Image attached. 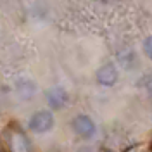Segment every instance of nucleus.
Wrapping results in <instances>:
<instances>
[{
  "mask_svg": "<svg viewBox=\"0 0 152 152\" xmlns=\"http://www.w3.org/2000/svg\"><path fill=\"white\" fill-rule=\"evenodd\" d=\"M143 54H145L147 59L152 61V35H149V37L143 40Z\"/></svg>",
  "mask_w": 152,
  "mask_h": 152,
  "instance_id": "0eeeda50",
  "label": "nucleus"
},
{
  "mask_svg": "<svg viewBox=\"0 0 152 152\" xmlns=\"http://www.w3.org/2000/svg\"><path fill=\"white\" fill-rule=\"evenodd\" d=\"M99 152H113V151H109V149H100Z\"/></svg>",
  "mask_w": 152,
  "mask_h": 152,
  "instance_id": "1a4fd4ad",
  "label": "nucleus"
},
{
  "mask_svg": "<svg viewBox=\"0 0 152 152\" xmlns=\"http://www.w3.org/2000/svg\"><path fill=\"white\" fill-rule=\"evenodd\" d=\"M0 149H2V142H0Z\"/></svg>",
  "mask_w": 152,
  "mask_h": 152,
  "instance_id": "9d476101",
  "label": "nucleus"
},
{
  "mask_svg": "<svg viewBox=\"0 0 152 152\" xmlns=\"http://www.w3.org/2000/svg\"><path fill=\"white\" fill-rule=\"evenodd\" d=\"M147 90H149V94H151V97H152V78L149 80V83H147Z\"/></svg>",
  "mask_w": 152,
  "mask_h": 152,
  "instance_id": "6e6552de",
  "label": "nucleus"
},
{
  "mask_svg": "<svg viewBox=\"0 0 152 152\" xmlns=\"http://www.w3.org/2000/svg\"><path fill=\"white\" fill-rule=\"evenodd\" d=\"M9 152H31V142L24 130L18 124H10L5 132Z\"/></svg>",
  "mask_w": 152,
  "mask_h": 152,
  "instance_id": "f257e3e1",
  "label": "nucleus"
},
{
  "mask_svg": "<svg viewBox=\"0 0 152 152\" xmlns=\"http://www.w3.org/2000/svg\"><path fill=\"white\" fill-rule=\"evenodd\" d=\"M118 78H119V71H118V67L116 64L113 62H105L102 66L97 69V73H95V80H97V83L100 86H114L118 83Z\"/></svg>",
  "mask_w": 152,
  "mask_h": 152,
  "instance_id": "39448f33",
  "label": "nucleus"
},
{
  "mask_svg": "<svg viewBox=\"0 0 152 152\" xmlns=\"http://www.w3.org/2000/svg\"><path fill=\"white\" fill-rule=\"evenodd\" d=\"M54 124H56V119H54L52 111L42 109V111H37V113L29 118L28 128H29V132L42 135V133L50 132V130L54 128Z\"/></svg>",
  "mask_w": 152,
  "mask_h": 152,
  "instance_id": "f03ea898",
  "label": "nucleus"
},
{
  "mask_svg": "<svg viewBox=\"0 0 152 152\" xmlns=\"http://www.w3.org/2000/svg\"><path fill=\"white\" fill-rule=\"evenodd\" d=\"M71 128L83 140L94 138L95 133H97V124H95V121L90 116H86V114H78V116H75L73 121H71Z\"/></svg>",
  "mask_w": 152,
  "mask_h": 152,
  "instance_id": "7ed1b4c3",
  "label": "nucleus"
},
{
  "mask_svg": "<svg viewBox=\"0 0 152 152\" xmlns=\"http://www.w3.org/2000/svg\"><path fill=\"white\" fill-rule=\"evenodd\" d=\"M16 92L23 100H29L37 94V85L31 80H19L16 83Z\"/></svg>",
  "mask_w": 152,
  "mask_h": 152,
  "instance_id": "423d86ee",
  "label": "nucleus"
},
{
  "mask_svg": "<svg viewBox=\"0 0 152 152\" xmlns=\"http://www.w3.org/2000/svg\"><path fill=\"white\" fill-rule=\"evenodd\" d=\"M45 100H47V105L50 107V111H61L69 102V94L62 86H50L45 92Z\"/></svg>",
  "mask_w": 152,
  "mask_h": 152,
  "instance_id": "20e7f679",
  "label": "nucleus"
}]
</instances>
